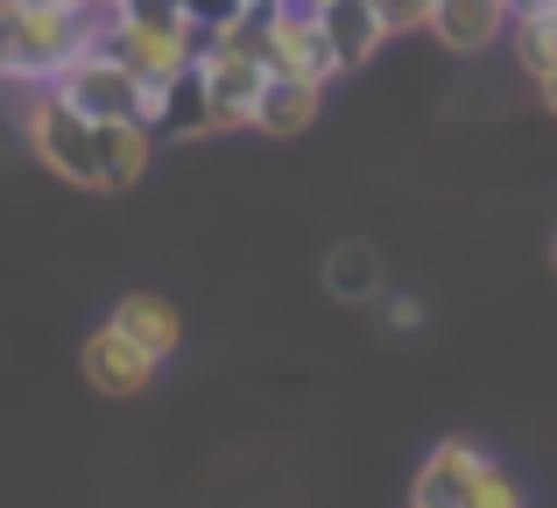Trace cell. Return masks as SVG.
Returning a JSON list of instances; mask_svg holds the SVG:
<instances>
[{
    "label": "cell",
    "mask_w": 557,
    "mask_h": 508,
    "mask_svg": "<svg viewBox=\"0 0 557 508\" xmlns=\"http://www.w3.org/2000/svg\"><path fill=\"white\" fill-rule=\"evenodd\" d=\"M22 135L50 177L78 184V191H107V156H99V121L78 113L57 85H28L22 92Z\"/></svg>",
    "instance_id": "cell-2"
},
{
    "label": "cell",
    "mask_w": 557,
    "mask_h": 508,
    "mask_svg": "<svg viewBox=\"0 0 557 508\" xmlns=\"http://www.w3.org/2000/svg\"><path fill=\"white\" fill-rule=\"evenodd\" d=\"M141 121H149L163 141L219 135V127H212V85H205L198 71H184L177 85H149V107H141Z\"/></svg>",
    "instance_id": "cell-10"
},
{
    "label": "cell",
    "mask_w": 557,
    "mask_h": 508,
    "mask_svg": "<svg viewBox=\"0 0 557 508\" xmlns=\"http://www.w3.org/2000/svg\"><path fill=\"white\" fill-rule=\"evenodd\" d=\"M381 22H388V36H409V28H431L437 0H374Z\"/></svg>",
    "instance_id": "cell-19"
},
{
    "label": "cell",
    "mask_w": 557,
    "mask_h": 508,
    "mask_svg": "<svg viewBox=\"0 0 557 508\" xmlns=\"http://www.w3.org/2000/svg\"><path fill=\"white\" fill-rule=\"evenodd\" d=\"M318 107H325V85H318V78H289V71H275L269 92H261V107H255V135L297 141V135H311Z\"/></svg>",
    "instance_id": "cell-12"
},
{
    "label": "cell",
    "mask_w": 557,
    "mask_h": 508,
    "mask_svg": "<svg viewBox=\"0 0 557 508\" xmlns=\"http://www.w3.org/2000/svg\"><path fill=\"white\" fill-rule=\"evenodd\" d=\"M247 8H255V0H184V14L205 28V36H233V28L247 22Z\"/></svg>",
    "instance_id": "cell-18"
},
{
    "label": "cell",
    "mask_w": 557,
    "mask_h": 508,
    "mask_svg": "<svg viewBox=\"0 0 557 508\" xmlns=\"http://www.w3.org/2000/svg\"><path fill=\"white\" fill-rule=\"evenodd\" d=\"M325 289L346 303H368L381 297V255L368 248V240H339V248L325 255Z\"/></svg>",
    "instance_id": "cell-16"
},
{
    "label": "cell",
    "mask_w": 557,
    "mask_h": 508,
    "mask_svg": "<svg viewBox=\"0 0 557 508\" xmlns=\"http://www.w3.org/2000/svg\"><path fill=\"white\" fill-rule=\"evenodd\" d=\"M550 261H557V240H550Z\"/></svg>",
    "instance_id": "cell-24"
},
{
    "label": "cell",
    "mask_w": 557,
    "mask_h": 508,
    "mask_svg": "<svg viewBox=\"0 0 557 508\" xmlns=\"http://www.w3.org/2000/svg\"><path fill=\"white\" fill-rule=\"evenodd\" d=\"M536 92H544V107L557 113V71H550V78H544V85H536Z\"/></svg>",
    "instance_id": "cell-23"
},
{
    "label": "cell",
    "mask_w": 557,
    "mask_h": 508,
    "mask_svg": "<svg viewBox=\"0 0 557 508\" xmlns=\"http://www.w3.org/2000/svg\"><path fill=\"white\" fill-rule=\"evenodd\" d=\"M487 467H494L487 445H473V438H437L431 453H423L417 481H409V501H423V508H466V495H473V481Z\"/></svg>",
    "instance_id": "cell-8"
},
{
    "label": "cell",
    "mask_w": 557,
    "mask_h": 508,
    "mask_svg": "<svg viewBox=\"0 0 557 508\" xmlns=\"http://www.w3.org/2000/svg\"><path fill=\"white\" fill-rule=\"evenodd\" d=\"M409 508H423V501H409Z\"/></svg>",
    "instance_id": "cell-26"
},
{
    "label": "cell",
    "mask_w": 557,
    "mask_h": 508,
    "mask_svg": "<svg viewBox=\"0 0 557 508\" xmlns=\"http://www.w3.org/2000/svg\"><path fill=\"white\" fill-rule=\"evenodd\" d=\"M92 14H121V8H135V0H85Z\"/></svg>",
    "instance_id": "cell-22"
},
{
    "label": "cell",
    "mask_w": 557,
    "mask_h": 508,
    "mask_svg": "<svg viewBox=\"0 0 557 508\" xmlns=\"http://www.w3.org/2000/svg\"><path fill=\"white\" fill-rule=\"evenodd\" d=\"M466 508H530V495H522L516 467H502V459H494V467L473 481V495H466Z\"/></svg>",
    "instance_id": "cell-17"
},
{
    "label": "cell",
    "mask_w": 557,
    "mask_h": 508,
    "mask_svg": "<svg viewBox=\"0 0 557 508\" xmlns=\"http://www.w3.org/2000/svg\"><path fill=\"white\" fill-rule=\"evenodd\" d=\"M255 8H261V0H255Z\"/></svg>",
    "instance_id": "cell-27"
},
{
    "label": "cell",
    "mask_w": 557,
    "mask_h": 508,
    "mask_svg": "<svg viewBox=\"0 0 557 508\" xmlns=\"http://www.w3.org/2000/svg\"><path fill=\"white\" fill-rule=\"evenodd\" d=\"M381 325H388L395 339H409V332H423V303H417V297H388V311H381Z\"/></svg>",
    "instance_id": "cell-20"
},
{
    "label": "cell",
    "mask_w": 557,
    "mask_h": 508,
    "mask_svg": "<svg viewBox=\"0 0 557 508\" xmlns=\"http://www.w3.org/2000/svg\"><path fill=\"white\" fill-rule=\"evenodd\" d=\"M8 8H14V0H8ZM78 8H85V0H78Z\"/></svg>",
    "instance_id": "cell-25"
},
{
    "label": "cell",
    "mask_w": 557,
    "mask_h": 508,
    "mask_svg": "<svg viewBox=\"0 0 557 508\" xmlns=\"http://www.w3.org/2000/svg\"><path fill=\"white\" fill-rule=\"evenodd\" d=\"M113 325H127L141 346H149V354H163V360L184 346V318H177V303L156 297V289H127V297L113 303Z\"/></svg>",
    "instance_id": "cell-14"
},
{
    "label": "cell",
    "mask_w": 557,
    "mask_h": 508,
    "mask_svg": "<svg viewBox=\"0 0 557 508\" xmlns=\"http://www.w3.org/2000/svg\"><path fill=\"white\" fill-rule=\"evenodd\" d=\"M156 127L149 121H99V156H107V191H135L149 177V156H156Z\"/></svg>",
    "instance_id": "cell-13"
},
{
    "label": "cell",
    "mask_w": 557,
    "mask_h": 508,
    "mask_svg": "<svg viewBox=\"0 0 557 508\" xmlns=\"http://www.w3.org/2000/svg\"><path fill=\"white\" fill-rule=\"evenodd\" d=\"M508 50H516V71H522V78L544 85L550 71H557V8H516Z\"/></svg>",
    "instance_id": "cell-15"
},
{
    "label": "cell",
    "mask_w": 557,
    "mask_h": 508,
    "mask_svg": "<svg viewBox=\"0 0 557 508\" xmlns=\"http://www.w3.org/2000/svg\"><path fill=\"white\" fill-rule=\"evenodd\" d=\"M92 42H107V14L78 8V0H14L8 8V85L28 92V85H57V71L71 57H85Z\"/></svg>",
    "instance_id": "cell-1"
},
{
    "label": "cell",
    "mask_w": 557,
    "mask_h": 508,
    "mask_svg": "<svg viewBox=\"0 0 557 508\" xmlns=\"http://www.w3.org/2000/svg\"><path fill=\"white\" fill-rule=\"evenodd\" d=\"M107 50H121L149 85H177L184 71H198L205 28L184 14V0H135L107 14Z\"/></svg>",
    "instance_id": "cell-3"
},
{
    "label": "cell",
    "mask_w": 557,
    "mask_h": 508,
    "mask_svg": "<svg viewBox=\"0 0 557 508\" xmlns=\"http://www.w3.org/2000/svg\"><path fill=\"white\" fill-rule=\"evenodd\" d=\"M198 78L212 85V127H219V135H255V107H261V92H269L275 64L255 50L247 28H233V36H205Z\"/></svg>",
    "instance_id": "cell-5"
},
{
    "label": "cell",
    "mask_w": 557,
    "mask_h": 508,
    "mask_svg": "<svg viewBox=\"0 0 557 508\" xmlns=\"http://www.w3.org/2000/svg\"><path fill=\"white\" fill-rule=\"evenodd\" d=\"M247 36H255V50L269 57L275 71H289V78H346L339 57H332L325 42V22H318V0H261V8H247Z\"/></svg>",
    "instance_id": "cell-4"
},
{
    "label": "cell",
    "mask_w": 557,
    "mask_h": 508,
    "mask_svg": "<svg viewBox=\"0 0 557 508\" xmlns=\"http://www.w3.org/2000/svg\"><path fill=\"white\" fill-rule=\"evenodd\" d=\"M8 64H14V50H8V0H0V85H8Z\"/></svg>",
    "instance_id": "cell-21"
},
{
    "label": "cell",
    "mask_w": 557,
    "mask_h": 508,
    "mask_svg": "<svg viewBox=\"0 0 557 508\" xmlns=\"http://www.w3.org/2000/svg\"><path fill=\"white\" fill-rule=\"evenodd\" d=\"M78 368H85V382L99 388V396H113V402H127V396H141V388L156 382V368H163V354H149V346L135 339L127 325H99L92 339L78 346Z\"/></svg>",
    "instance_id": "cell-7"
},
{
    "label": "cell",
    "mask_w": 557,
    "mask_h": 508,
    "mask_svg": "<svg viewBox=\"0 0 557 508\" xmlns=\"http://www.w3.org/2000/svg\"><path fill=\"white\" fill-rule=\"evenodd\" d=\"M508 28H516V0H437V14H431V36L459 57L508 42Z\"/></svg>",
    "instance_id": "cell-9"
},
{
    "label": "cell",
    "mask_w": 557,
    "mask_h": 508,
    "mask_svg": "<svg viewBox=\"0 0 557 508\" xmlns=\"http://www.w3.org/2000/svg\"><path fill=\"white\" fill-rule=\"evenodd\" d=\"M318 22H325V42L339 57V71L374 64V50L388 42V22H381L374 0H318Z\"/></svg>",
    "instance_id": "cell-11"
},
{
    "label": "cell",
    "mask_w": 557,
    "mask_h": 508,
    "mask_svg": "<svg viewBox=\"0 0 557 508\" xmlns=\"http://www.w3.org/2000/svg\"><path fill=\"white\" fill-rule=\"evenodd\" d=\"M57 92L78 113H92V121H141V107H149V78H141L121 50H107V42L71 57V64L57 71Z\"/></svg>",
    "instance_id": "cell-6"
}]
</instances>
